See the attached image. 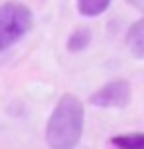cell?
Listing matches in <instances>:
<instances>
[{
	"label": "cell",
	"instance_id": "8",
	"mask_svg": "<svg viewBox=\"0 0 144 149\" xmlns=\"http://www.w3.org/2000/svg\"><path fill=\"white\" fill-rule=\"evenodd\" d=\"M128 2L133 5L135 9H142V7H144V0H128Z\"/></svg>",
	"mask_w": 144,
	"mask_h": 149
},
{
	"label": "cell",
	"instance_id": "5",
	"mask_svg": "<svg viewBox=\"0 0 144 149\" xmlns=\"http://www.w3.org/2000/svg\"><path fill=\"white\" fill-rule=\"evenodd\" d=\"M108 7H110V0H77V9H79V14H81V16H88V18L101 16Z\"/></svg>",
	"mask_w": 144,
	"mask_h": 149
},
{
	"label": "cell",
	"instance_id": "6",
	"mask_svg": "<svg viewBox=\"0 0 144 149\" xmlns=\"http://www.w3.org/2000/svg\"><path fill=\"white\" fill-rule=\"evenodd\" d=\"M90 38H92L90 29H86V27L74 29L70 34V38H68V50H70V52H83V50L90 45Z\"/></svg>",
	"mask_w": 144,
	"mask_h": 149
},
{
	"label": "cell",
	"instance_id": "4",
	"mask_svg": "<svg viewBox=\"0 0 144 149\" xmlns=\"http://www.w3.org/2000/svg\"><path fill=\"white\" fill-rule=\"evenodd\" d=\"M126 45L135 59H144V20H135L128 34H126Z\"/></svg>",
	"mask_w": 144,
	"mask_h": 149
},
{
	"label": "cell",
	"instance_id": "3",
	"mask_svg": "<svg viewBox=\"0 0 144 149\" xmlns=\"http://www.w3.org/2000/svg\"><path fill=\"white\" fill-rule=\"evenodd\" d=\"M131 102V84L124 79L108 81L90 95V104L97 109H124Z\"/></svg>",
	"mask_w": 144,
	"mask_h": 149
},
{
	"label": "cell",
	"instance_id": "1",
	"mask_svg": "<svg viewBox=\"0 0 144 149\" xmlns=\"http://www.w3.org/2000/svg\"><path fill=\"white\" fill-rule=\"evenodd\" d=\"M83 122L86 111L77 95H63L56 102L52 115L47 120L45 140L50 149H72L79 145L81 133H83Z\"/></svg>",
	"mask_w": 144,
	"mask_h": 149
},
{
	"label": "cell",
	"instance_id": "2",
	"mask_svg": "<svg viewBox=\"0 0 144 149\" xmlns=\"http://www.w3.org/2000/svg\"><path fill=\"white\" fill-rule=\"evenodd\" d=\"M32 11L23 2H5L0 5V52L16 45L32 29Z\"/></svg>",
	"mask_w": 144,
	"mask_h": 149
},
{
	"label": "cell",
	"instance_id": "7",
	"mask_svg": "<svg viewBox=\"0 0 144 149\" xmlns=\"http://www.w3.org/2000/svg\"><path fill=\"white\" fill-rule=\"evenodd\" d=\"M110 142L117 149H144V133H128V136H113Z\"/></svg>",
	"mask_w": 144,
	"mask_h": 149
}]
</instances>
